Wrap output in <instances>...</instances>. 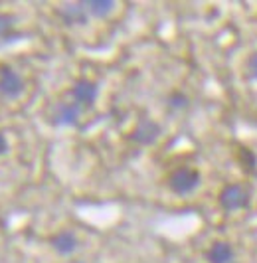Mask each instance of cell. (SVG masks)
<instances>
[{
	"mask_svg": "<svg viewBox=\"0 0 257 263\" xmlns=\"http://www.w3.org/2000/svg\"><path fill=\"white\" fill-rule=\"evenodd\" d=\"M200 182H202V176L192 166H180V168L170 172V176H168V188L178 196L192 194L200 186Z\"/></svg>",
	"mask_w": 257,
	"mask_h": 263,
	"instance_id": "obj_1",
	"label": "cell"
},
{
	"mask_svg": "<svg viewBox=\"0 0 257 263\" xmlns=\"http://www.w3.org/2000/svg\"><path fill=\"white\" fill-rule=\"evenodd\" d=\"M219 206L226 212L244 210L251 204V192L244 184H226L219 192Z\"/></svg>",
	"mask_w": 257,
	"mask_h": 263,
	"instance_id": "obj_2",
	"label": "cell"
},
{
	"mask_svg": "<svg viewBox=\"0 0 257 263\" xmlns=\"http://www.w3.org/2000/svg\"><path fill=\"white\" fill-rule=\"evenodd\" d=\"M160 135H162V127L156 121H153V119L149 117H141L139 123L135 125L133 133H131V141L141 146H149V145H154L160 139Z\"/></svg>",
	"mask_w": 257,
	"mask_h": 263,
	"instance_id": "obj_3",
	"label": "cell"
},
{
	"mask_svg": "<svg viewBox=\"0 0 257 263\" xmlns=\"http://www.w3.org/2000/svg\"><path fill=\"white\" fill-rule=\"evenodd\" d=\"M24 91V79L12 66L0 67V95L4 99H18Z\"/></svg>",
	"mask_w": 257,
	"mask_h": 263,
	"instance_id": "obj_4",
	"label": "cell"
},
{
	"mask_svg": "<svg viewBox=\"0 0 257 263\" xmlns=\"http://www.w3.org/2000/svg\"><path fill=\"white\" fill-rule=\"evenodd\" d=\"M71 101L77 103L81 109H89L95 105L97 95H99V85L91 79H79L71 87Z\"/></svg>",
	"mask_w": 257,
	"mask_h": 263,
	"instance_id": "obj_5",
	"label": "cell"
},
{
	"mask_svg": "<svg viewBox=\"0 0 257 263\" xmlns=\"http://www.w3.org/2000/svg\"><path fill=\"white\" fill-rule=\"evenodd\" d=\"M81 107L74 101H62L58 103L51 113V125L53 127H76L81 117Z\"/></svg>",
	"mask_w": 257,
	"mask_h": 263,
	"instance_id": "obj_6",
	"label": "cell"
},
{
	"mask_svg": "<svg viewBox=\"0 0 257 263\" xmlns=\"http://www.w3.org/2000/svg\"><path fill=\"white\" fill-rule=\"evenodd\" d=\"M58 16L62 18L65 26H85L89 22V14L85 10L83 2L64 4L62 8H58Z\"/></svg>",
	"mask_w": 257,
	"mask_h": 263,
	"instance_id": "obj_7",
	"label": "cell"
},
{
	"mask_svg": "<svg viewBox=\"0 0 257 263\" xmlns=\"http://www.w3.org/2000/svg\"><path fill=\"white\" fill-rule=\"evenodd\" d=\"M51 248L60 255H71L79 248V237L71 230H62L50 239Z\"/></svg>",
	"mask_w": 257,
	"mask_h": 263,
	"instance_id": "obj_8",
	"label": "cell"
},
{
	"mask_svg": "<svg viewBox=\"0 0 257 263\" xmlns=\"http://www.w3.org/2000/svg\"><path fill=\"white\" fill-rule=\"evenodd\" d=\"M233 257H235V251L228 241H214L206 251L208 263H231Z\"/></svg>",
	"mask_w": 257,
	"mask_h": 263,
	"instance_id": "obj_9",
	"label": "cell"
},
{
	"mask_svg": "<svg viewBox=\"0 0 257 263\" xmlns=\"http://www.w3.org/2000/svg\"><path fill=\"white\" fill-rule=\"evenodd\" d=\"M83 6L89 14V18H107L109 14L115 12L117 2L113 0H85Z\"/></svg>",
	"mask_w": 257,
	"mask_h": 263,
	"instance_id": "obj_10",
	"label": "cell"
},
{
	"mask_svg": "<svg viewBox=\"0 0 257 263\" xmlns=\"http://www.w3.org/2000/svg\"><path fill=\"white\" fill-rule=\"evenodd\" d=\"M167 105L172 109V111H184L190 107V97L182 91H172L167 97Z\"/></svg>",
	"mask_w": 257,
	"mask_h": 263,
	"instance_id": "obj_11",
	"label": "cell"
},
{
	"mask_svg": "<svg viewBox=\"0 0 257 263\" xmlns=\"http://www.w3.org/2000/svg\"><path fill=\"white\" fill-rule=\"evenodd\" d=\"M237 160L242 162V166H244L245 171H253V168L257 166V158L249 148H240V153H237Z\"/></svg>",
	"mask_w": 257,
	"mask_h": 263,
	"instance_id": "obj_12",
	"label": "cell"
},
{
	"mask_svg": "<svg viewBox=\"0 0 257 263\" xmlns=\"http://www.w3.org/2000/svg\"><path fill=\"white\" fill-rule=\"evenodd\" d=\"M14 26H16V18H14L12 14L0 12V38H6L12 32Z\"/></svg>",
	"mask_w": 257,
	"mask_h": 263,
	"instance_id": "obj_13",
	"label": "cell"
},
{
	"mask_svg": "<svg viewBox=\"0 0 257 263\" xmlns=\"http://www.w3.org/2000/svg\"><path fill=\"white\" fill-rule=\"evenodd\" d=\"M245 76L251 81H257V52L251 53L247 58V64H245Z\"/></svg>",
	"mask_w": 257,
	"mask_h": 263,
	"instance_id": "obj_14",
	"label": "cell"
},
{
	"mask_svg": "<svg viewBox=\"0 0 257 263\" xmlns=\"http://www.w3.org/2000/svg\"><path fill=\"white\" fill-rule=\"evenodd\" d=\"M8 148H10V145H8V139H6V135L0 131V157L2 155H6L8 153Z\"/></svg>",
	"mask_w": 257,
	"mask_h": 263,
	"instance_id": "obj_15",
	"label": "cell"
}]
</instances>
